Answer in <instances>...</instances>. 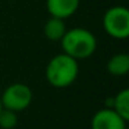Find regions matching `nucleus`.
Returning a JSON list of instances; mask_svg holds the SVG:
<instances>
[{
  "mask_svg": "<svg viewBox=\"0 0 129 129\" xmlns=\"http://www.w3.org/2000/svg\"><path fill=\"white\" fill-rule=\"evenodd\" d=\"M79 75V62L65 53L56 54L49 60L45 70L47 83L56 89H65L75 83Z\"/></svg>",
  "mask_w": 129,
  "mask_h": 129,
  "instance_id": "nucleus-1",
  "label": "nucleus"
},
{
  "mask_svg": "<svg viewBox=\"0 0 129 129\" xmlns=\"http://www.w3.org/2000/svg\"><path fill=\"white\" fill-rule=\"evenodd\" d=\"M60 43H61L62 53L68 54L76 61L92 57L97 49V39L94 34L81 26L67 29Z\"/></svg>",
  "mask_w": 129,
  "mask_h": 129,
  "instance_id": "nucleus-2",
  "label": "nucleus"
},
{
  "mask_svg": "<svg viewBox=\"0 0 129 129\" xmlns=\"http://www.w3.org/2000/svg\"><path fill=\"white\" fill-rule=\"evenodd\" d=\"M103 29L110 38L125 40L129 38V10L125 6H112L103 15Z\"/></svg>",
  "mask_w": 129,
  "mask_h": 129,
  "instance_id": "nucleus-3",
  "label": "nucleus"
},
{
  "mask_svg": "<svg viewBox=\"0 0 129 129\" xmlns=\"http://www.w3.org/2000/svg\"><path fill=\"white\" fill-rule=\"evenodd\" d=\"M32 100H34V92L28 85L22 82L9 85L0 94L2 107L18 114L28 110L32 104Z\"/></svg>",
  "mask_w": 129,
  "mask_h": 129,
  "instance_id": "nucleus-4",
  "label": "nucleus"
},
{
  "mask_svg": "<svg viewBox=\"0 0 129 129\" xmlns=\"http://www.w3.org/2000/svg\"><path fill=\"white\" fill-rule=\"evenodd\" d=\"M90 129H129L128 121L118 115L110 107L96 111L90 119Z\"/></svg>",
  "mask_w": 129,
  "mask_h": 129,
  "instance_id": "nucleus-5",
  "label": "nucleus"
},
{
  "mask_svg": "<svg viewBox=\"0 0 129 129\" xmlns=\"http://www.w3.org/2000/svg\"><path fill=\"white\" fill-rule=\"evenodd\" d=\"M79 4L81 0H46V10L50 17L67 20L78 11Z\"/></svg>",
  "mask_w": 129,
  "mask_h": 129,
  "instance_id": "nucleus-6",
  "label": "nucleus"
},
{
  "mask_svg": "<svg viewBox=\"0 0 129 129\" xmlns=\"http://www.w3.org/2000/svg\"><path fill=\"white\" fill-rule=\"evenodd\" d=\"M107 71L112 76H125L129 72V54L115 53L110 57L106 65Z\"/></svg>",
  "mask_w": 129,
  "mask_h": 129,
  "instance_id": "nucleus-7",
  "label": "nucleus"
},
{
  "mask_svg": "<svg viewBox=\"0 0 129 129\" xmlns=\"http://www.w3.org/2000/svg\"><path fill=\"white\" fill-rule=\"evenodd\" d=\"M67 26H65V20L57 17H49V20L45 22L43 26V34H45L46 39L51 40V42H60L61 38L64 36Z\"/></svg>",
  "mask_w": 129,
  "mask_h": 129,
  "instance_id": "nucleus-8",
  "label": "nucleus"
},
{
  "mask_svg": "<svg viewBox=\"0 0 129 129\" xmlns=\"http://www.w3.org/2000/svg\"><path fill=\"white\" fill-rule=\"evenodd\" d=\"M125 121H129V90L122 89L111 97V107Z\"/></svg>",
  "mask_w": 129,
  "mask_h": 129,
  "instance_id": "nucleus-9",
  "label": "nucleus"
},
{
  "mask_svg": "<svg viewBox=\"0 0 129 129\" xmlns=\"http://www.w3.org/2000/svg\"><path fill=\"white\" fill-rule=\"evenodd\" d=\"M18 112L2 108L0 111V129H15L18 126Z\"/></svg>",
  "mask_w": 129,
  "mask_h": 129,
  "instance_id": "nucleus-10",
  "label": "nucleus"
},
{
  "mask_svg": "<svg viewBox=\"0 0 129 129\" xmlns=\"http://www.w3.org/2000/svg\"><path fill=\"white\" fill-rule=\"evenodd\" d=\"M2 108H3V107H2V101H0V111H2Z\"/></svg>",
  "mask_w": 129,
  "mask_h": 129,
  "instance_id": "nucleus-11",
  "label": "nucleus"
}]
</instances>
